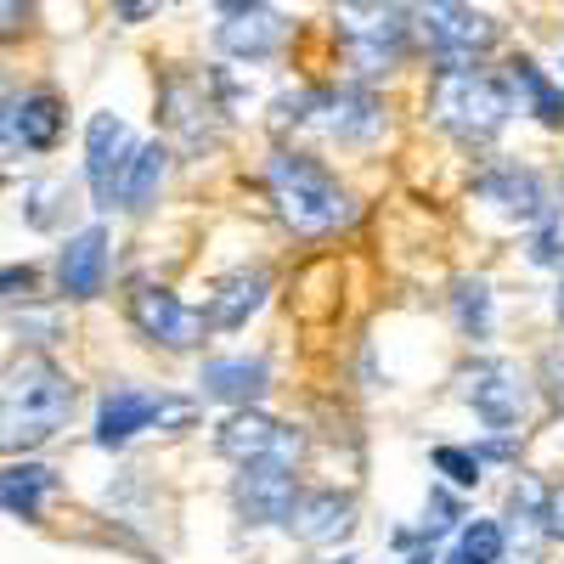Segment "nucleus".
I'll return each mask as SVG.
<instances>
[{"label": "nucleus", "mask_w": 564, "mask_h": 564, "mask_svg": "<svg viewBox=\"0 0 564 564\" xmlns=\"http://www.w3.org/2000/svg\"><path fill=\"white\" fill-rule=\"evenodd\" d=\"M74 412V384L57 361H23L0 384V452H34L45 446Z\"/></svg>", "instance_id": "f257e3e1"}, {"label": "nucleus", "mask_w": 564, "mask_h": 564, "mask_svg": "<svg viewBox=\"0 0 564 564\" xmlns=\"http://www.w3.org/2000/svg\"><path fill=\"white\" fill-rule=\"evenodd\" d=\"M265 186H271V204L282 215V226L300 231V238H322V231H334L350 220V198L345 186L327 175L311 153H271L265 164Z\"/></svg>", "instance_id": "f03ea898"}, {"label": "nucleus", "mask_w": 564, "mask_h": 564, "mask_svg": "<svg viewBox=\"0 0 564 564\" xmlns=\"http://www.w3.org/2000/svg\"><path fill=\"white\" fill-rule=\"evenodd\" d=\"M430 119L463 141V148H486L497 141L513 119V97L508 85L480 74V68H441L435 85H430Z\"/></svg>", "instance_id": "7ed1b4c3"}, {"label": "nucleus", "mask_w": 564, "mask_h": 564, "mask_svg": "<svg viewBox=\"0 0 564 564\" xmlns=\"http://www.w3.org/2000/svg\"><path fill=\"white\" fill-rule=\"evenodd\" d=\"M334 34H339V57L345 68L367 85L401 68L406 57V12L395 0H334Z\"/></svg>", "instance_id": "20e7f679"}, {"label": "nucleus", "mask_w": 564, "mask_h": 564, "mask_svg": "<svg viewBox=\"0 0 564 564\" xmlns=\"http://www.w3.org/2000/svg\"><path fill=\"white\" fill-rule=\"evenodd\" d=\"M406 34L430 52L441 68H480V57L502 40V23L486 18L468 0H412Z\"/></svg>", "instance_id": "39448f33"}, {"label": "nucleus", "mask_w": 564, "mask_h": 564, "mask_svg": "<svg viewBox=\"0 0 564 564\" xmlns=\"http://www.w3.org/2000/svg\"><path fill=\"white\" fill-rule=\"evenodd\" d=\"M198 417L193 401L181 395H148V390H113L97 412V446L102 452H119L130 446L141 430H186Z\"/></svg>", "instance_id": "423d86ee"}, {"label": "nucleus", "mask_w": 564, "mask_h": 564, "mask_svg": "<svg viewBox=\"0 0 564 564\" xmlns=\"http://www.w3.org/2000/svg\"><path fill=\"white\" fill-rule=\"evenodd\" d=\"M463 401L475 406V417L480 423H491L497 435H513L525 423V412H531V379L513 361H475V367H463Z\"/></svg>", "instance_id": "0eeeda50"}, {"label": "nucleus", "mask_w": 564, "mask_h": 564, "mask_svg": "<svg viewBox=\"0 0 564 564\" xmlns=\"http://www.w3.org/2000/svg\"><path fill=\"white\" fill-rule=\"evenodd\" d=\"M130 322H135V334L141 339H153L164 350H193L209 327H204V311L193 305H181V294L159 289V282H135V294H130Z\"/></svg>", "instance_id": "6e6552de"}, {"label": "nucleus", "mask_w": 564, "mask_h": 564, "mask_svg": "<svg viewBox=\"0 0 564 564\" xmlns=\"http://www.w3.org/2000/svg\"><path fill=\"white\" fill-rule=\"evenodd\" d=\"M300 486H294V463H276V457H249L238 463V480H231V502L249 525H282L294 508Z\"/></svg>", "instance_id": "1a4fd4ad"}, {"label": "nucleus", "mask_w": 564, "mask_h": 564, "mask_svg": "<svg viewBox=\"0 0 564 564\" xmlns=\"http://www.w3.org/2000/svg\"><path fill=\"white\" fill-rule=\"evenodd\" d=\"M305 124H316L334 141H372L384 130V102L367 85H339V90H311Z\"/></svg>", "instance_id": "9d476101"}, {"label": "nucleus", "mask_w": 564, "mask_h": 564, "mask_svg": "<svg viewBox=\"0 0 564 564\" xmlns=\"http://www.w3.org/2000/svg\"><path fill=\"white\" fill-rule=\"evenodd\" d=\"M130 153H135V141L119 113H97L85 124V181H90V204L97 209L119 204V175H124Z\"/></svg>", "instance_id": "9b49d317"}, {"label": "nucleus", "mask_w": 564, "mask_h": 564, "mask_svg": "<svg viewBox=\"0 0 564 564\" xmlns=\"http://www.w3.org/2000/svg\"><path fill=\"white\" fill-rule=\"evenodd\" d=\"M215 45L238 63H271L289 45V18L271 12L265 0H254V7H226L215 23Z\"/></svg>", "instance_id": "f8f14e48"}, {"label": "nucleus", "mask_w": 564, "mask_h": 564, "mask_svg": "<svg viewBox=\"0 0 564 564\" xmlns=\"http://www.w3.org/2000/svg\"><path fill=\"white\" fill-rule=\"evenodd\" d=\"M215 446L220 457L231 463H249V457H276V463H300V430H282L276 417L254 412V406H238L220 430H215Z\"/></svg>", "instance_id": "ddd939ff"}, {"label": "nucleus", "mask_w": 564, "mask_h": 564, "mask_svg": "<svg viewBox=\"0 0 564 564\" xmlns=\"http://www.w3.org/2000/svg\"><path fill=\"white\" fill-rule=\"evenodd\" d=\"M475 193L497 209V215H508V220H547V215H558L553 209V198H547V181L536 175V170H525V164H491L480 181H475Z\"/></svg>", "instance_id": "4468645a"}, {"label": "nucleus", "mask_w": 564, "mask_h": 564, "mask_svg": "<svg viewBox=\"0 0 564 564\" xmlns=\"http://www.w3.org/2000/svg\"><path fill=\"white\" fill-rule=\"evenodd\" d=\"M159 108H164V124L181 135V148H209L215 130H209V85L204 79H186V74H170L164 90H159Z\"/></svg>", "instance_id": "2eb2a0df"}, {"label": "nucleus", "mask_w": 564, "mask_h": 564, "mask_svg": "<svg viewBox=\"0 0 564 564\" xmlns=\"http://www.w3.org/2000/svg\"><path fill=\"white\" fill-rule=\"evenodd\" d=\"M57 282H63L68 300H97L102 294V282H108V231L102 226H85L79 238L63 243Z\"/></svg>", "instance_id": "dca6fc26"}, {"label": "nucleus", "mask_w": 564, "mask_h": 564, "mask_svg": "<svg viewBox=\"0 0 564 564\" xmlns=\"http://www.w3.org/2000/svg\"><path fill=\"white\" fill-rule=\"evenodd\" d=\"M282 525H289L300 542H311V547H327V542H339V536L356 531V502L339 497V491H311V497H294V508H289Z\"/></svg>", "instance_id": "f3484780"}, {"label": "nucleus", "mask_w": 564, "mask_h": 564, "mask_svg": "<svg viewBox=\"0 0 564 564\" xmlns=\"http://www.w3.org/2000/svg\"><path fill=\"white\" fill-rule=\"evenodd\" d=\"M265 294H271V276L260 265L254 271H231L215 289L209 311H204V327L209 334H238V327H249V316L265 305Z\"/></svg>", "instance_id": "a211bd4d"}, {"label": "nucleus", "mask_w": 564, "mask_h": 564, "mask_svg": "<svg viewBox=\"0 0 564 564\" xmlns=\"http://www.w3.org/2000/svg\"><path fill=\"white\" fill-rule=\"evenodd\" d=\"M198 384L209 401H226V406H254L265 390H271V372L260 356H226V361H204Z\"/></svg>", "instance_id": "6ab92c4d"}, {"label": "nucleus", "mask_w": 564, "mask_h": 564, "mask_svg": "<svg viewBox=\"0 0 564 564\" xmlns=\"http://www.w3.org/2000/svg\"><path fill=\"white\" fill-rule=\"evenodd\" d=\"M164 175H170V148H164V141H148V148H135L130 164H124V175H119V209L148 215V209L159 204Z\"/></svg>", "instance_id": "aec40b11"}, {"label": "nucleus", "mask_w": 564, "mask_h": 564, "mask_svg": "<svg viewBox=\"0 0 564 564\" xmlns=\"http://www.w3.org/2000/svg\"><path fill=\"white\" fill-rule=\"evenodd\" d=\"M12 130L23 141V153H52L63 141V102L52 90H34V97L12 102Z\"/></svg>", "instance_id": "412c9836"}, {"label": "nucleus", "mask_w": 564, "mask_h": 564, "mask_svg": "<svg viewBox=\"0 0 564 564\" xmlns=\"http://www.w3.org/2000/svg\"><path fill=\"white\" fill-rule=\"evenodd\" d=\"M57 491V468L45 463H18L0 475V508L18 513V520H40V502Z\"/></svg>", "instance_id": "4be33fe9"}, {"label": "nucleus", "mask_w": 564, "mask_h": 564, "mask_svg": "<svg viewBox=\"0 0 564 564\" xmlns=\"http://www.w3.org/2000/svg\"><path fill=\"white\" fill-rule=\"evenodd\" d=\"M452 316L463 339H491V282L486 276H463L452 289Z\"/></svg>", "instance_id": "5701e85b"}, {"label": "nucleus", "mask_w": 564, "mask_h": 564, "mask_svg": "<svg viewBox=\"0 0 564 564\" xmlns=\"http://www.w3.org/2000/svg\"><path fill=\"white\" fill-rule=\"evenodd\" d=\"M508 85L520 90L525 108H531L542 124H564V90H553V85H547V74H542L531 57H520V63L508 68Z\"/></svg>", "instance_id": "b1692460"}, {"label": "nucleus", "mask_w": 564, "mask_h": 564, "mask_svg": "<svg viewBox=\"0 0 564 564\" xmlns=\"http://www.w3.org/2000/svg\"><path fill=\"white\" fill-rule=\"evenodd\" d=\"M502 553H508V531L497 520H468L446 564H502Z\"/></svg>", "instance_id": "393cba45"}, {"label": "nucleus", "mask_w": 564, "mask_h": 564, "mask_svg": "<svg viewBox=\"0 0 564 564\" xmlns=\"http://www.w3.org/2000/svg\"><path fill=\"white\" fill-rule=\"evenodd\" d=\"M435 468H441L452 486H480L486 457H480V452H468V446H435Z\"/></svg>", "instance_id": "a878e982"}, {"label": "nucleus", "mask_w": 564, "mask_h": 564, "mask_svg": "<svg viewBox=\"0 0 564 564\" xmlns=\"http://www.w3.org/2000/svg\"><path fill=\"white\" fill-rule=\"evenodd\" d=\"M536 384L547 390V401L564 412V345H547L542 350V367H536Z\"/></svg>", "instance_id": "bb28decb"}, {"label": "nucleus", "mask_w": 564, "mask_h": 564, "mask_svg": "<svg viewBox=\"0 0 564 564\" xmlns=\"http://www.w3.org/2000/svg\"><path fill=\"white\" fill-rule=\"evenodd\" d=\"M531 260H536V265H564V226H558V215L542 220L536 243H531Z\"/></svg>", "instance_id": "cd10ccee"}, {"label": "nucleus", "mask_w": 564, "mask_h": 564, "mask_svg": "<svg viewBox=\"0 0 564 564\" xmlns=\"http://www.w3.org/2000/svg\"><path fill=\"white\" fill-rule=\"evenodd\" d=\"M12 90H7V79H0V164H12L18 153H23V141H18V130H12Z\"/></svg>", "instance_id": "c85d7f7f"}, {"label": "nucleus", "mask_w": 564, "mask_h": 564, "mask_svg": "<svg viewBox=\"0 0 564 564\" xmlns=\"http://www.w3.org/2000/svg\"><path fill=\"white\" fill-rule=\"evenodd\" d=\"M452 525H457V502H452L446 491H435L430 508H423V536H441V531H452Z\"/></svg>", "instance_id": "c756f323"}, {"label": "nucleus", "mask_w": 564, "mask_h": 564, "mask_svg": "<svg viewBox=\"0 0 564 564\" xmlns=\"http://www.w3.org/2000/svg\"><path fill=\"white\" fill-rule=\"evenodd\" d=\"M542 536H553V542H564V486H553V491H542Z\"/></svg>", "instance_id": "7c9ffc66"}, {"label": "nucleus", "mask_w": 564, "mask_h": 564, "mask_svg": "<svg viewBox=\"0 0 564 564\" xmlns=\"http://www.w3.org/2000/svg\"><path fill=\"white\" fill-rule=\"evenodd\" d=\"M164 7H170V0H113L119 23H148V18H159Z\"/></svg>", "instance_id": "2f4dec72"}, {"label": "nucleus", "mask_w": 564, "mask_h": 564, "mask_svg": "<svg viewBox=\"0 0 564 564\" xmlns=\"http://www.w3.org/2000/svg\"><path fill=\"white\" fill-rule=\"evenodd\" d=\"M29 289H34V265H0V300L29 294Z\"/></svg>", "instance_id": "473e14b6"}, {"label": "nucleus", "mask_w": 564, "mask_h": 564, "mask_svg": "<svg viewBox=\"0 0 564 564\" xmlns=\"http://www.w3.org/2000/svg\"><path fill=\"white\" fill-rule=\"evenodd\" d=\"M23 7H29V0H0V34L23 23Z\"/></svg>", "instance_id": "72a5a7b5"}, {"label": "nucleus", "mask_w": 564, "mask_h": 564, "mask_svg": "<svg viewBox=\"0 0 564 564\" xmlns=\"http://www.w3.org/2000/svg\"><path fill=\"white\" fill-rule=\"evenodd\" d=\"M406 564H435V558H430V553H417V558H406Z\"/></svg>", "instance_id": "f704fd0d"}, {"label": "nucleus", "mask_w": 564, "mask_h": 564, "mask_svg": "<svg viewBox=\"0 0 564 564\" xmlns=\"http://www.w3.org/2000/svg\"><path fill=\"white\" fill-rule=\"evenodd\" d=\"M558 316H564V276H558Z\"/></svg>", "instance_id": "c9c22d12"}, {"label": "nucleus", "mask_w": 564, "mask_h": 564, "mask_svg": "<svg viewBox=\"0 0 564 564\" xmlns=\"http://www.w3.org/2000/svg\"><path fill=\"white\" fill-rule=\"evenodd\" d=\"M339 564H356V558H339Z\"/></svg>", "instance_id": "e433bc0d"}]
</instances>
